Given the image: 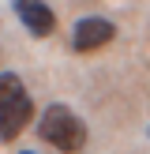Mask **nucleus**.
I'll return each instance as SVG.
<instances>
[{
  "label": "nucleus",
  "instance_id": "1",
  "mask_svg": "<svg viewBox=\"0 0 150 154\" xmlns=\"http://www.w3.org/2000/svg\"><path fill=\"white\" fill-rule=\"evenodd\" d=\"M34 117V102H30L26 87L19 75L0 72V139H15Z\"/></svg>",
  "mask_w": 150,
  "mask_h": 154
},
{
  "label": "nucleus",
  "instance_id": "2",
  "mask_svg": "<svg viewBox=\"0 0 150 154\" xmlns=\"http://www.w3.org/2000/svg\"><path fill=\"white\" fill-rule=\"evenodd\" d=\"M38 135H41L45 143H52L56 150H64V154H79L86 147V124H82L68 105H49V109L41 113Z\"/></svg>",
  "mask_w": 150,
  "mask_h": 154
},
{
  "label": "nucleus",
  "instance_id": "3",
  "mask_svg": "<svg viewBox=\"0 0 150 154\" xmlns=\"http://www.w3.org/2000/svg\"><path fill=\"white\" fill-rule=\"evenodd\" d=\"M112 34H116V26H112L109 19H79L75 23V30H71V49L75 53H94V49H101V45H109L112 42Z\"/></svg>",
  "mask_w": 150,
  "mask_h": 154
},
{
  "label": "nucleus",
  "instance_id": "4",
  "mask_svg": "<svg viewBox=\"0 0 150 154\" xmlns=\"http://www.w3.org/2000/svg\"><path fill=\"white\" fill-rule=\"evenodd\" d=\"M11 8H15V15H19V23L34 38H49L52 34L56 15H52V8L45 4V0H11Z\"/></svg>",
  "mask_w": 150,
  "mask_h": 154
},
{
  "label": "nucleus",
  "instance_id": "5",
  "mask_svg": "<svg viewBox=\"0 0 150 154\" xmlns=\"http://www.w3.org/2000/svg\"><path fill=\"white\" fill-rule=\"evenodd\" d=\"M22 154H34V150H22Z\"/></svg>",
  "mask_w": 150,
  "mask_h": 154
}]
</instances>
